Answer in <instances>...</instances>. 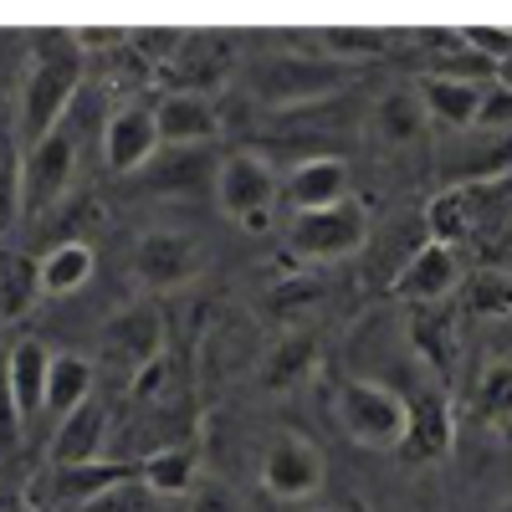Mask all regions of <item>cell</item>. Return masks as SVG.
<instances>
[{"mask_svg": "<svg viewBox=\"0 0 512 512\" xmlns=\"http://www.w3.org/2000/svg\"><path fill=\"white\" fill-rule=\"evenodd\" d=\"M497 512H512V502H502V507H497Z\"/></svg>", "mask_w": 512, "mask_h": 512, "instance_id": "obj_37", "label": "cell"}, {"mask_svg": "<svg viewBox=\"0 0 512 512\" xmlns=\"http://www.w3.org/2000/svg\"><path fill=\"white\" fill-rule=\"evenodd\" d=\"M472 128L512 139V88H502V82H487V88H482V108H477V123H472Z\"/></svg>", "mask_w": 512, "mask_h": 512, "instance_id": "obj_32", "label": "cell"}, {"mask_svg": "<svg viewBox=\"0 0 512 512\" xmlns=\"http://www.w3.org/2000/svg\"><path fill=\"white\" fill-rule=\"evenodd\" d=\"M420 103L425 118L451 123V128H472L482 108V82H461V77H420Z\"/></svg>", "mask_w": 512, "mask_h": 512, "instance_id": "obj_20", "label": "cell"}, {"mask_svg": "<svg viewBox=\"0 0 512 512\" xmlns=\"http://www.w3.org/2000/svg\"><path fill=\"white\" fill-rule=\"evenodd\" d=\"M472 200H466V190L461 185H451V190H441L431 205H425V236L431 241H441V246H456L461 236H472Z\"/></svg>", "mask_w": 512, "mask_h": 512, "instance_id": "obj_29", "label": "cell"}, {"mask_svg": "<svg viewBox=\"0 0 512 512\" xmlns=\"http://www.w3.org/2000/svg\"><path fill=\"white\" fill-rule=\"evenodd\" d=\"M308 512H328V507H308Z\"/></svg>", "mask_w": 512, "mask_h": 512, "instance_id": "obj_38", "label": "cell"}, {"mask_svg": "<svg viewBox=\"0 0 512 512\" xmlns=\"http://www.w3.org/2000/svg\"><path fill=\"white\" fill-rule=\"evenodd\" d=\"M461 256H456V246H441V241H420L405 262H400V272L390 277V287H395V297H405L410 308H436V303H446V297L461 287Z\"/></svg>", "mask_w": 512, "mask_h": 512, "instance_id": "obj_7", "label": "cell"}, {"mask_svg": "<svg viewBox=\"0 0 512 512\" xmlns=\"http://www.w3.org/2000/svg\"><path fill=\"white\" fill-rule=\"evenodd\" d=\"M36 272H41V292H47V297H72L77 287L93 282L98 251L82 236H67V241H57V246H47L36 256Z\"/></svg>", "mask_w": 512, "mask_h": 512, "instance_id": "obj_18", "label": "cell"}, {"mask_svg": "<svg viewBox=\"0 0 512 512\" xmlns=\"http://www.w3.org/2000/svg\"><path fill=\"white\" fill-rule=\"evenodd\" d=\"M354 82V67L333 62V57H313V52H277L267 62H256L251 72V93L267 98L277 108H292V103H313V98H328L338 88Z\"/></svg>", "mask_w": 512, "mask_h": 512, "instance_id": "obj_3", "label": "cell"}, {"mask_svg": "<svg viewBox=\"0 0 512 512\" xmlns=\"http://www.w3.org/2000/svg\"><path fill=\"white\" fill-rule=\"evenodd\" d=\"M364 246H369V210L354 195L344 205L292 216V226H287V251L297 262H344V256H354Z\"/></svg>", "mask_w": 512, "mask_h": 512, "instance_id": "obj_4", "label": "cell"}, {"mask_svg": "<svg viewBox=\"0 0 512 512\" xmlns=\"http://www.w3.org/2000/svg\"><path fill=\"white\" fill-rule=\"evenodd\" d=\"M216 205L221 216L241 221L246 231H267L272 221V200H277V175L267 169V159L256 154H226L216 164Z\"/></svg>", "mask_w": 512, "mask_h": 512, "instance_id": "obj_5", "label": "cell"}, {"mask_svg": "<svg viewBox=\"0 0 512 512\" xmlns=\"http://www.w3.org/2000/svg\"><path fill=\"white\" fill-rule=\"evenodd\" d=\"M139 477V466H123V461H88V466H57V502L67 507H88L103 492H113L118 482Z\"/></svg>", "mask_w": 512, "mask_h": 512, "instance_id": "obj_22", "label": "cell"}, {"mask_svg": "<svg viewBox=\"0 0 512 512\" xmlns=\"http://www.w3.org/2000/svg\"><path fill=\"white\" fill-rule=\"evenodd\" d=\"M262 487L277 502H308L323 492V456L308 436H277L262 456Z\"/></svg>", "mask_w": 512, "mask_h": 512, "instance_id": "obj_9", "label": "cell"}, {"mask_svg": "<svg viewBox=\"0 0 512 512\" xmlns=\"http://www.w3.org/2000/svg\"><path fill=\"white\" fill-rule=\"evenodd\" d=\"M21 410H16V400H11V384H6V369H0V451H11L16 441H21Z\"/></svg>", "mask_w": 512, "mask_h": 512, "instance_id": "obj_34", "label": "cell"}, {"mask_svg": "<svg viewBox=\"0 0 512 512\" xmlns=\"http://www.w3.org/2000/svg\"><path fill=\"white\" fill-rule=\"evenodd\" d=\"M41 297H47V292H41L36 256H21V251L0 256V323H21Z\"/></svg>", "mask_w": 512, "mask_h": 512, "instance_id": "obj_24", "label": "cell"}, {"mask_svg": "<svg viewBox=\"0 0 512 512\" xmlns=\"http://www.w3.org/2000/svg\"><path fill=\"white\" fill-rule=\"evenodd\" d=\"M0 369H6L11 400L21 410V425H31L41 410H47V374H52V354L36 344V338H16V344L0 354Z\"/></svg>", "mask_w": 512, "mask_h": 512, "instance_id": "obj_15", "label": "cell"}, {"mask_svg": "<svg viewBox=\"0 0 512 512\" xmlns=\"http://www.w3.org/2000/svg\"><path fill=\"white\" fill-rule=\"evenodd\" d=\"M379 52H390V36H379V31H359V26L323 31V57L344 62V67H354L359 57H379Z\"/></svg>", "mask_w": 512, "mask_h": 512, "instance_id": "obj_30", "label": "cell"}, {"mask_svg": "<svg viewBox=\"0 0 512 512\" xmlns=\"http://www.w3.org/2000/svg\"><path fill=\"white\" fill-rule=\"evenodd\" d=\"M333 415L344 425V436L364 451H400L405 441V395L379 379H338L333 390Z\"/></svg>", "mask_w": 512, "mask_h": 512, "instance_id": "obj_2", "label": "cell"}, {"mask_svg": "<svg viewBox=\"0 0 512 512\" xmlns=\"http://www.w3.org/2000/svg\"><path fill=\"white\" fill-rule=\"evenodd\" d=\"M72 169H77V139L67 128H52L47 139L26 144L21 154V210L26 216H41V210H52L67 195Z\"/></svg>", "mask_w": 512, "mask_h": 512, "instance_id": "obj_6", "label": "cell"}, {"mask_svg": "<svg viewBox=\"0 0 512 512\" xmlns=\"http://www.w3.org/2000/svg\"><path fill=\"white\" fill-rule=\"evenodd\" d=\"M82 512H159V492H149L139 477H128L113 492H103L98 502H88Z\"/></svg>", "mask_w": 512, "mask_h": 512, "instance_id": "obj_31", "label": "cell"}, {"mask_svg": "<svg viewBox=\"0 0 512 512\" xmlns=\"http://www.w3.org/2000/svg\"><path fill=\"white\" fill-rule=\"evenodd\" d=\"M159 154V123L154 108H118L103 128V159L113 175H134Z\"/></svg>", "mask_w": 512, "mask_h": 512, "instance_id": "obj_14", "label": "cell"}, {"mask_svg": "<svg viewBox=\"0 0 512 512\" xmlns=\"http://www.w3.org/2000/svg\"><path fill=\"white\" fill-rule=\"evenodd\" d=\"M154 123H159V144H169V149H205L216 139V108L195 88H175L169 98H159Z\"/></svg>", "mask_w": 512, "mask_h": 512, "instance_id": "obj_13", "label": "cell"}, {"mask_svg": "<svg viewBox=\"0 0 512 512\" xmlns=\"http://www.w3.org/2000/svg\"><path fill=\"white\" fill-rule=\"evenodd\" d=\"M425 103L415 88H395V93H384L369 113V139L379 154H410L425 144Z\"/></svg>", "mask_w": 512, "mask_h": 512, "instance_id": "obj_12", "label": "cell"}, {"mask_svg": "<svg viewBox=\"0 0 512 512\" xmlns=\"http://www.w3.org/2000/svg\"><path fill=\"white\" fill-rule=\"evenodd\" d=\"M82 93V47L72 31H47L31 47V72H26V93H21V128L26 144L47 139L52 128H62L72 98Z\"/></svg>", "mask_w": 512, "mask_h": 512, "instance_id": "obj_1", "label": "cell"}, {"mask_svg": "<svg viewBox=\"0 0 512 512\" xmlns=\"http://www.w3.org/2000/svg\"><path fill=\"white\" fill-rule=\"evenodd\" d=\"M313 359H318V338L313 333H287L282 344L262 359V390H272V395L297 390V384L313 374Z\"/></svg>", "mask_w": 512, "mask_h": 512, "instance_id": "obj_25", "label": "cell"}, {"mask_svg": "<svg viewBox=\"0 0 512 512\" xmlns=\"http://www.w3.org/2000/svg\"><path fill=\"white\" fill-rule=\"evenodd\" d=\"M149 190L159 195H205L216 190V159H210V149H169V154H154L149 164Z\"/></svg>", "mask_w": 512, "mask_h": 512, "instance_id": "obj_17", "label": "cell"}, {"mask_svg": "<svg viewBox=\"0 0 512 512\" xmlns=\"http://www.w3.org/2000/svg\"><path fill=\"white\" fill-rule=\"evenodd\" d=\"M139 482L159 497H180L195 487V451L190 446H159L139 461Z\"/></svg>", "mask_w": 512, "mask_h": 512, "instance_id": "obj_27", "label": "cell"}, {"mask_svg": "<svg viewBox=\"0 0 512 512\" xmlns=\"http://www.w3.org/2000/svg\"><path fill=\"white\" fill-rule=\"evenodd\" d=\"M451 431H456V420H451V400L446 390L436 384V390H420L415 400H405V441H400V456L410 466H431L451 451Z\"/></svg>", "mask_w": 512, "mask_h": 512, "instance_id": "obj_10", "label": "cell"}, {"mask_svg": "<svg viewBox=\"0 0 512 512\" xmlns=\"http://www.w3.org/2000/svg\"><path fill=\"white\" fill-rule=\"evenodd\" d=\"M497 82H502V88H512V62H502V67H497Z\"/></svg>", "mask_w": 512, "mask_h": 512, "instance_id": "obj_36", "label": "cell"}, {"mask_svg": "<svg viewBox=\"0 0 512 512\" xmlns=\"http://www.w3.org/2000/svg\"><path fill=\"white\" fill-rule=\"evenodd\" d=\"M0 512H26V497L11 477H0Z\"/></svg>", "mask_w": 512, "mask_h": 512, "instance_id": "obj_35", "label": "cell"}, {"mask_svg": "<svg viewBox=\"0 0 512 512\" xmlns=\"http://www.w3.org/2000/svg\"><path fill=\"white\" fill-rule=\"evenodd\" d=\"M472 415L507 431L512 425V359H492L477 374V390H472Z\"/></svg>", "mask_w": 512, "mask_h": 512, "instance_id": "obj_28", "label": "cell"}, {"mask_svg": "<svg viewBox=\"0 0 512 512\" xmlns=\"http://www.w3.org/2000/svg\"><path fill=\"white\" fill-rule=\"evenodd\" d=\"M93 379L98 369L82 354H52V374H47V410L57 420H67L72 410H82L93 400Z\"/></svg>", "mask_w": 512, "mask_h": 512, "instance_id": "obj_26", "label": "cell"}, {"mask_svg": "<svg viewBox=\"0 0 512 512\" xmlns=\"http://www.w3.org/2000/svg\"><path fill=\"white\" fill-rule=\"evenodd\" d=\"M410 344L425 359V369L436 374V384H451V359H456V333H451V313L436 308H410Z\"/></svg>", "mask_w": 512, "mask_h": 512, "instance_id": "obj_21", "label": "cell"}, {"mask_svg": "<svg viewBox=\"0 0 512 512\" xmlns=\"http://www.w3.org/2000/svg\"><path fill=\"white\" fill-rule=\"evenodd\" d=\"M26 216L21 210V159L6 169V175H0V241L11 236V226Z\"/></svg>", "mask_w": 512, "mask_h": 512, "instance_id": "obj_33", "label": "cell"}, {"mask_svg": "<svg viewBox=\"0 0 512 512\" xmlns=\"http://www.w3.org/2000/svg\"><path fill=\"white\" fill-rule=\"evenodd\" d=\"M103 359L134 384L144 369H154L159 359H164V318L154 313V308H128V313H118L108 328H103Z\"/></svg>", "mask_w": 512, "mask_h": 512, "instance_id": "obj_8", "label": "cell"}, {"mask_svg": "<svg viewBox=\"0 0 512 512\" xmlns=\"http://www.w3.org/2000/svg\"><path fill=\"white\" fill-rule=\"evenodd\" d=\"M287 200H292V216L344 205V200H349V164H344V159H328V154L292 164V175H287Z\"/></svg>", "mask_w": 512, "mask_h": 512, "instance_id": "obj_16", "label": "cell"}, {"mask_svg": "<svg viewBox=\"0 0 512 512\" xmlns=\"http://www.w3.org/2000/svg\"><path fill=\"white\" fill-rule=\"evenodd\" d=\"M103 436H108V410L98 400H88L82 410H72L57 425V441H52V461L57 466H88L103 461Z\"/></svg>", "mask_w": 512, "mask_h": 512, "instance_id": "obj_19", "label": "cell"}, {"mask_svg": "<svg viewBox=\"0 0 512 512\" xmlns=\"http://www.w3.org/2000/svg\"><path fill=\"white\" fill-rule=\"evenodd\" d=\"M200 262H205V251L185 231H149L134 246V272L149 287H185L200 272Z\"/></svg>", "mask_w": 512, "mask_h": 512, "instance_id": "obj_11", "label": "cell"}, {"mask_svg": "<svg viewBox=\"0 0 512 512\" xmlns=\"http://www.w3.org/2000/svg\"><path fill=\"white\" fill-rule=\"evenodd\" d=\"M456 303H461L466 318H482V323L512 318V272H497V267L466 272L461 287H456Z\"/></svg>", "mask_w": 512, "mask_h": 512, "instance_id": "obj_23", "label": "cell"}]
</instances>
